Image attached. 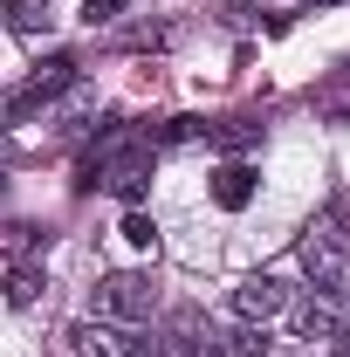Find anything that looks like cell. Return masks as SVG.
Returning <instances> with one entry per match:
<instances>
[{"label": "cell", "instance_id": "6da1fadb", "mask_svg": "<svg viewBox=\"0 0 350 357\" xmlns=\"http://www.w3.org/2000/svg\"><path fill=\"white\" fill-rule=\"evenodd\" d=\"M303 275L316 282V296H344L350 282V234H344V206H323L303 234Z\"/></svg>", "mask_w": 350, "mask_h": 357}, {"label": "cell", "instance_id": "7a4b0ae2", "mask_svg": "<svg viewBox=\"0 0 350 357\" xmlns=\"http://www.w3.org/2000/svg\"><path fill=\"white\" fill-rule=\"evenodd\" d=\"M96 316L103 323H144V316L158 310V289H151V275H137V268H117V275H103L96 282Z\"/></svg>", "mask_w": 350, "mask_h": 357}, {"label": "cell", "instance_id": "3957f363", "mask_svg": "<svg viewBox=\"0 0 350 357\" xmlns=\"http://www.w3.org/2000/svg\"><path fill=\"white\" fill-rule=\"evenodd\" d=\"M69 83H76V62H69V55H55V62H42V69H35L28 83L14 89V96H0V117H7V124H21L28 110H42V103H55V96H62Z\"/></svg>", "mask_w": 350, "mask_h": 357}, {"label": "cell", "instance_id": "277c9868", "mask_svg": "<svg viewBox=\"0 0 350 357\" xmlns=\"http://www.w3.org/2000/svg\"><path fill=\"white\" fill-rule=\"evenodd\" d=\"M289 310V289L275 282V275H248L241 289H234V316L241 323H268V316H282Z\"/></svg>", "mask_w": 350, "mask_h": 357}, {"label": "cell", "instance_id": "5b68a950", "mask_svg": "<svg viewBox=\"0 0 350 357\" xmlns=\"http://www.w3.org/2000/svg\"><path fill=\"white\" fill-rule=\"evenodd\" d=\"M69 351L76 357H131V337L117 323H103V316H83V323H69Z\"/></svg>", "mask_w": 350, "mask_h": 357}, {"label": "cell", "instance_id": "8992f818", "mask_svg": "<svg viewBox=\"0 0 350 357\" xmlns=\"http://www.w3.org/2000/svg\"><path fill=\"white\" fill-rule=\"evenodd\" d=\"M296 337H303V344H337V337H344L337 296H309V303H296Z\"/></svg>", "mask_w": 350, "mask_h": 357}, {"label": "cell", "instance_id": "52a82bcc", "mask_svg": "<svg viewBox=\"0 0 350 357\" xmlns=\"http://www.w3.org/2000/svg\"><path fill=\"white\" fill-rule=\"evenodd\" d=\"M206 351L213 357H268V330L261 323H227V330H206Z\"/></svg>", "mask_w": 350, "mask_h": 357}, {"label": "cell", "instance_id": "ba28073f", "mask_svg": "<svg viewBox=\"0 0 350 357\" xmlns=\"http://www.w3.org/2000/svg\"><path fill=\"white\" fill-rule=\"evenodd\" d=\"M144 172H151V158H144V151H124L117 165H103V185H110L117 199H137V192H144Z\"/></svg>", "mask_w": 350, "mask_h": 357}, {"label": "cell", "instance_id": "9c48e42d", "mask_svg": "<svg viewBox=\"0 0 350 357\" xmlns=\"http://www.w3.org/2000/svg\"><path fill=\"white\" fill-rule=\"evenodd\" d=\"M213 199L227 206V213H241V206L254 199V172H248V165H227V172L213 178Z\"/></svg>", "mask_w": 350, "mask_h": 357}, {"label": "cell", "instance_id": "30bf717a", "mask_svg": "<svg viewBox=\"0 0 350 357\" xmlns=\"http://www.w3.org/2000/svg\"><path fill=\"white\" fill-rule=\"evenodd\" d=\"M42 289H48L42 268H7V303H14V310H35V303H42Z\"/></svg>", "mask_w": 350, "mask_h": 357}, {"label": "cell", "instance_id": "8fae6325", "mask_svg": "<svg viewBox=\"0 0 350 357\" xmlns=\"http://www.w3.org/2000/svg\"><path fill=\"white\" fill-rule=\"evenodd\" d=\"M42 21H48V14H42V0H7V28H14V35H35Z\"/></svg>", "mask_w": 350, "mask_h": 357}, {"label": "cell", "instance_id": "7c38bea8", "mask_svg": "<svg viewBox=\"0 0 350 357\" xmlns=\"http://www.w3.org/2000/svg\"><path fill=\"white\" fill-rule=\"evenodd\" d=\"M124 241H131V248H158V227L144 220V213H131V220H124Z\"/></svg>", "mask_w": 350, "mask_h": 357}, {"label": "cell", "instance_id": "4fadbf2b", "mask_svg": "<svg viewBox=\"0 0 350 357\" xmlns=\"http://www.w3.org/2000/svg\"><path fill=\"white\" fill-rule=\"evenodd\" d=\"M124 7H131V0H83V21L89 28H96V21H117Z\"/></svg>", "mask_w": 350, "mask_h": 357}, {"label": "cell", "instance_id": "5bb4252c", "mask_svg": "<svg viewBox=\"0 0 350 357\" xmlns=\"http://www.w3.org/2000/svg\"><path fill=\"white\" fill-rule=\"evenodd\" d=\"M0 248H7V255H21V248H35V227H0Z\"/></svg>", "mask_w": 350, "mask_h": 357}, {"label": "cell", "instance_id": "9a60e30c", "mask_svg": "<svg viewBox=\"0 0 350 357\" xmlns=\"http://www.w3.org/2000/svg\"><path fill=\"white\" fill-rule=\"evenodd\" d=\"M337 357H350V323H344V337H337Z\"/></svg>", "mask_w": 350, "mask_h": 357}]
</instances>
